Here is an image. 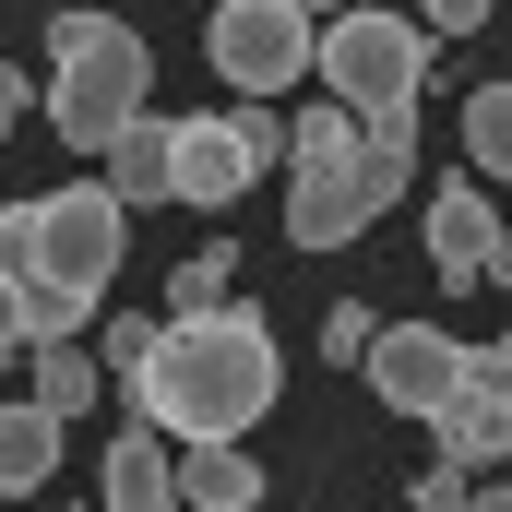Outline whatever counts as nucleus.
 I'll return each instance as SVG.
<instances>
[{"mask_svg": "<svg viewBox=\"0 0 512 512\" xmlns=\"http://www.w3.org/2000/svg\"><path fill=\"white\" fill-rule=\"evenodd\" d=\"M167 179H179V120H131L108 143V191L120 203H167Z\"/></svg>", "mask_w": 512, "mask_h": 512, "instance_id": "nucleus-14", "label": "nucleus"}, {"mask_svg": "<svg viewBox=\"0 0 512 512\" xmlns=\"http://www.w3.org/2000/svg\"><path fill=\"white\" fill-rule=\"evenodd\" d=\"M96 512H191L179 501V465H167V429L120 417V441H108V465H96Z\"/></svg>", "mask_w": 512, "mask_h": 512, "instance_id": "nucleus-8", "label": "nucleus"}, {"mask_svg": "<svg viewBox=\"0 0 512 512\" xmlns=\"http://www.w3.org/2000/svg\"><path fill=\"white\" fill-rule=\"evenodd\" d=\"M120 393H131V417L167 429V441H251L286 382H274V334L251 310H203V322H167V346Z\"/></svg>", "mask_w": 512, "mask_h": 512, "instance_id": "nucleus-1", "label": "nucleus"}, {"mask_svg": "<svg viewBox=\"0 0 512 512\" xmlns=\"http://www.w3.org/2000/svg\"><path fill=\"white\" fill-rule=\"evenodd\" d=\"M167 346V322H143V310H120V322H96V358H108V382H143V358Z\"/></svg>", "mask_w": 512, "mask_h": 512, "instance_id": "nucleus-20", "label": "nucleus"}, {"mask_svg": "<svg viewBox=\"0 0 512 512\" xmlns=\"http://www.w3.org/2000/svg\"><path fill=\"white\" fill-rule=\"evenodd\" d=\"M429 72H441V36H429L417 12L346 0V12L322 24V84H334V108H358L370 131H382V120H417Z\"/></svg>", "mask_w": 512, "mask_h": 512, "instance_id": "nucleus-3", "label": "nucleus"}, {"mask_svg": "<svg viewBox=\"0 0 512 512\" xmlns=\"http://www.w3.org/2000/svg\"><path fill=\"white\" fill-rule=\"evenodd\" d=\"M227 286H239V251H227V239H215V251H191V262H167V322H203V310H239Z\"/></svg>", "mask_w": 512, "mask_h": 512, "instance_id": "nucleus-17", "label": "nucleus"}, {"mask_svg": "<svg viewBox=\"0 0 512 512\" xmlns=\"http://www.w3.org/2000/svg\"><path fill=\"white\" fill-rule=\"evenodd\" d=\"M239 191H251V155H239L227 108H215V120H179V179H167V203H191V215H227Z\"/></svg>", "mask_w": 512, "mask_h": 512, "instance_id": "nucleus-10", "label": "nucleus"}, {"mask_svg": "<svg viewBox=\"0 0 512 512\" xmlns=\"http://www.w3.org/2000/svg\"><path fill=\"white\" fill-rule=\"evenodd\" d=\"M179 501L191 512H251L262 501V465L239 453V441H191V453H179Z\"/></svg>", "mask_w": 512, "mask_h": 512, "instance_id": "nucleus-13", "label": "nucleus"}, {"mask_svg": "<svg viewBox=\"0 0 512 512\" xmlns=\"http://www.w3.org/2000/svg\"><path fill=\"white\" fill-rule=\"evenodd\" d=\"M310 12H322V0H310Z\"/></svg>", "mask_w": 512, "mask_h": 512, "instance_id": "nucleus-31", "label": "nucleus"}, {"mask_svg": "<svg viewBox=\"0 0 512 512\" xmlns=\"http://www.w3.org/2000/svg\"><path fill=\"white\" fill-rule=\"evenodd\" d=\"M429 441H441V465H465V477H477V465H512V405L489 382H465L441 417H429Z\"/></svg>", "mask_w": 512, "mask_h": 512, "instance_id": "nucleus-11", "label": "nucleus"}, {"mask_svg": "<svg viewBox=\"0 0 512 512\" xmlns=\"http://www.w3.org/2000/svg\"><path fill=\"white\" fill-rule=\"evenodd\" d=\"M358 143H370V120L322 96V108H298V120H286V167H298V179H322V167H358Z\"/></svg>", "mask_w": 512, "mask_h": 512, "instance_id": "nucleus-15", "label": "nucleus"}, {"mask_svg": "<svg viewBox=\"0 0 512 512\" xmlns=\"http://www.w3.org/2000/svg\"><path fill=\"white\" fill-rule=\"evenodd\" d=\"M12 346H36V286L0 262V358H12Z\"/></svg>", "mask_w": 512, "mask_h": 512, "instance_id": "nucleus-24", "label": "nucleus"}, {"mask_svg": "<svg viewBox=\"0 0 512 512\" xmlns=\"http://www.w3.org/2000/svg\"><path fill=\"white\" fill-rule=\"evenodd\" d=\"M465 382H477V346H453L441 322H382V346H370V393H382L393 417H441Z\"/></svg>", "mask_w": 512, "mask_h": 512, "instance_id": "nucleus-6", "label": "nucleus"}, {"mask_svg": "<svg viewBox=\"0 0 512 512\" xmlns=\"http://www.w3.org/2000/svg\"><path fill=\"white\" fill-rule=\"evenodd\" d=\"M131 120H155V48L131 36L120 12H60L48 24V131L72 155H108Z\"/></svg>", "mask_w": 512, "mask_h": 512, "instance_id": "nucleus-2", "label": "nucleus"}, {"mask_svg": "<svg viewBox=\"0 0 512 512\" xmlns=\"http://www.w3.org/2000/svg\"><path fill=\"white\" fill-rule=\"evenodd\" d=\"M477 382H489V393L512 405V334H501V346H477Z\"/></svg>", "mask_w": 512, "mask_h": 512, "instance_id": "nucleus-27", "label": "nucleus"}, {"mask_svg": "<svg viewBox=\"0 0 512 512\" xmlns=\"http://www.w3.org/2000/svg\"><path fill=\"white\" fill-rule=\"evenodd\" d=\"M24 120H36V84H24V72H0V143H12Z\"/></svg>", "mask_w": 512, "mask_h": 512, "instance_id": "nucleus-26", "label": "nucleus"}, {"mask_svg": "<svg viewBox=\"0 0 512 512\" xmlns=\"http://www.w3.org/2000/svg\"><path fill=\"white\" fill-rule=\"evenodd\" d=\"M489 12H501V0H429V36H477Z\"/></svg>", "mask_w": 512, "mask_h": 512, "instance_id": "nucleus-25", "label": "nucleus"}, {"mask_svg": "<svg viewBox=\"0 0 512 512\" xmlns=\"http://www.w3.org/2000/svg\"><path fill=\"white\" fill-rule=\"evenodd\" d=\"M370 346H382V322H370L358 298H334V310H322V358H346V370H370Z\"/></svg>", "mask_w": 512, "mask_h": 512, "instance_id": "nucleus-22", "label": "nucleus"}, {"mask_svg": "<svg viewBox=\"0 0 512 512\" xmlns=\"http://www.w3.org/2000/svg\"><path fill=\"white\" fill-rule=\"evenodd\" d=\"M24 358H36V370H24V405H48V417H84V405H96V393H108V358H84V346H24Z\"/></svg>", "mask_w": 512, "mask_h": 512, "instance_id": "nucleus-16", "label": "nucleus"}, {"mask_svg": "<svg viewBox=\"0 0 512 512\" xmlns=\"http://www.w3.org/2000/svg\"><path fill=\"white\" fill-rule=\"evenodd\" d=\"M477 501V477L465 465H429V477H405V512H465Z\"/></svg>", "mask_w": 512, "mask_h": 512, "instance_id": "nucleus-23", "label": "nucleus"}, {"mask_svg": "<svg viewBox=\"0 0 512 512\" xmlns=\"http://www.w3.org/2000/svg\"><path fill=\"white\" fill-rule=\"evenodd\" d=\"M84 12H108V0H84Z\"/></svg>", "mask_w": 512, "mask_h": 512, "instance_id": "nucleus-30", "label": "nucleus"}, {"mask_svg": "<svg viewBox=\"0 0 512 512\" xmlns=\"http://www.w3.org/2000/svg\"><path fill=\"white\" fill-rule=\"evenodd\" d=\"M465 167L477 179H512V72L465 96Z\"/></svg>", "mask_w": 512, "mask_h": 512, "instance_id": "nucleus-18", "label": "nucleus"}, {"mask_svg": "<svg viewBox=\"0 0 512 512\" xmlns=\"http://www.w3.org/2000/svg\"><path fill=\"white\" fill-rule=\"evenodd\" d=\"M60 429L72 417H48V405H0V501H36L60 477Z\"/></svg>", "mask_w": 512, "mask_h": 512, "instance_id": "nucleus-12", "label": "nucleus"}, {"mask_svg": "<svg viewBox=\"0 0 512 512\" xmlns=\"http://www.w3.org/2000/svg\"><path fill=\"white\" fill-rule=\"evenodd\" d=\"M489 286H512V227H501V262H489Z\"/></svg>", "mask_w": 512, "mask_h": 512, "instance_id": "nucleus-29", "label": "nucleus"}, {"mask_svg": "<svg viewBox=\"0 0 512 512\" xmlns=\"http://www.w3.org/2000/svg\"><path fill=\"white\" fill-rule=\"evenodd\" d=\"M465 512H512V477H489V489H477V501H465Z\"/></svg>", "mask_w": 512, "mask_h": 512, "instance_id": "nucleus-28", "label": "nucleus"}, {"mask_svg": "<svg viewBox=\"0 0 512 512\" xmlns=\"http://www.w3.org/2000/svg\"><path fill=\"white\" fill-rule=\"evenodd\" d=\"M131 251V203L108 179H60L24 203V286H72V298H108Z\"/></svg>", "mask_w": 512, "mask_h": 512, "instance_id": "nucleus-4", "label": "nucleus"}, {"mask_svg": "<svg viewBox=\"0 0 512 512\" xmlns=\"http://www.w3.org/2000/svg\"><path fill=\"white\" fill-rule=\"evenodd\" d=\"M203 60H215V84L227 96H286V84H310L322 72V12L310 0H215L203 12Z\"/></svg>", "mask_w": 512, "mask_h": 512, "instance_id": "nucleus-5", "label": "nucleus"}, {"mask_svg": "<svg viewBox=\"0 0 512 512\" xmlns=\"http://www.w3.org/2000/svg\"><path fill=\"white\" fill-rule=\"evenodd\" d=\"M227 131H239V155H251V179L274 167V155H286V120H274L262 96H227Z\"/></svg>", "mask_w": 512, "mask_h": 512, "instance_id": "nucleus-21", "label": "nucleus"}, {"mask_svg": "<svg viewBox=\"0 0 512 512\" xmlns=\"http://www.w3.org/2000/svg\"><path fill=\"white\" fill-rule=\"evenodd\" d=\"M370 215H382V191H370L358 167H322V179L286 191V239H298V251H346V239H370Z\"/></svg>", "mask_w": 512, "mask_h": 512, "instance_id": "nucleus-9", "label": "nucleus"}, {"mask_svg": "<svg viewBox=\"0 0 512 512\" xmlns=\"http://www.w3.org/2000/svg\"><path fill=\"white\" fill-rule=\"evenodd\" d=\"M501 227H512V215L477 191V179H429V274H441V286H489Z\"/></svg>", "mask_w": 512, "mask_h": 512, "instance_id": "nucleus-7", "label": "nucleus"}, {"mask_svg": "<svg viewBox=\"0 0 512 512\" xmlns=\"http://www.w3.org/2000/svg\"><path fill=\"white\" fill-rule=\"evenodd\" d=\"M358 179H370L382 203H405V191H429V179H417V120H382V131H370V143H358Z\"/></svg>", "mask_w": 512, "mask_h": 512, "instance_id": "nucleus-19", "label": "nucleus"}]
</instances>
